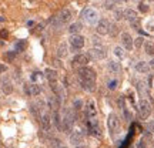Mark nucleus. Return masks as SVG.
I'll use <instances>...</instances> for the list:
<instances>
[{
    "label": "nucleus",
    "instance_id": "1",
    "mask_svg": "<svg viewBox=\"0 0 154 148\" xmlns=\"http://www.w3.org/2000/svg\"><path fill=\"white\" fill-rule=\"evenodd\" d=\"M74 120H76L74 110H72V108H64L63 115H61V127H63V130L66 132H70L73 130Z\"/></svg>",
    "mask_w": 154,
    "mask_h": 148
},
{
    "label": "nucleus",
    "instance_id": "2",
    "mask_svg": "<svg viewBox=\"0 0 154 148\" xmlns=\"http://www.w3.org/2000/svg\"><path fill=\"white\" fill-rule=\"evenodd\" d=\"M82 17L87 24H91V26L99 23V13H97V10H94L91 7H86L82 11Z\"/></svg>",
    "mask_w": 154,
    "mask_h": 148
},
{
    "label": "nucleus",
    "instance_id": "3",
    "mask_svg": "<svg viewBox=\"0 0 154 148\" xmlns=\"http://www.w3.org/2000/svg\"><path fill=\"white\" fill-rule=\"evenodd\" d=\"M77 74H79V80H83V81H96V71L87 66L80 67Z\"/></svg>",
    "mask_w": 154,
    "mask_h": 148
},
{
    "label": "nucleus",
    "instance_id": "4",
    "mask_svg": "<svg viewBox=\"0 0 154 148\" xmlns=\"http://www.w3.org/2000/svg\"><path fill=\"white\" fill-rule=\"evenodd\" d=\"M106 56H107V53H106V49L103 46H96L91 50H88L87 53V57L90 60H103V59H106Z\"/></svg>",
    "mask_w": 154,
    "mask_h": 148
},
{
    "label": "nucleus",
    "instance_id": "5",
    "mask_svg": "<svg viewBox=\"0 0 154 148\" xmlns=\"http://www.w3.org/2000/svg\"><path fill=\"white\" fill-rule=\"evenodd\" d=\"M138 113L141 118H149V115L151 114V104H150L147 100H140L138 103Z\"/></svg>",
    "mask_w": 154,
    "mask_h": 148
},
{
    "label": "nucleus",
    "instance_id": "6",
    "mask_svg": "<svg viewBox=\"0 0 154 148\" xmlns=\"http://www.w3.org/2000/svg\"><path fill=\"white\" fill-rule=\"evenodd\" d=\"M107 125H109V130H110L111 134H117L119 130H120V120L116 114H110L109 115V120H107Z\"/></svg>",
    "mask_w": 154,
    "mask_h": 148
},
{
    "label": "nucleus",
    "instance_id": "7",
    "mask_svg": "<svg viewBox=\"0 0 154 148\" xmlns=\"http://www.w3.org/2000/svg\"><path fill=\"white\" fill-rule=\"evenodd\" d=\"M109 29H110V23H109V20H107V19H100L99 23H97V27H96L97 33H99L100 36L109 34Z\"/></svg>",
    "mask_w": 154,
    "mask_h": 148
},
{
    "label": "nucleus",
    "instance_id": "8",
    "mask_svg": "<svg viewBox=\"0 0 154 148\" xmlns=\"http://www.w3.org/2000/svg\"><path fill=\"white\" fill-rule=\"evenodd\" d=\"M69 41H70V44L77 50L83 49V47H84V43H86V41H84V37L80 36V34H72V37H70Z\"/></svg>",
    "mask_w": 154,
    "mask_h": 148
},
{
    "label": "nucleus",
    "instance_id": "9",
    "mask_svg": "<svg viewBox=\"0 0 154 148\" xmlns=\"http://www.w3.org/2000/svg\"><path fill=\"white\" fill-rule=\"evenodd\" d=\"M83 140H84V134H83V131H80V130H76V131H73L72 134H70V143L76 147V145H80V144L83 143Z\"/></svg>",
    "mask_w": 154,
    "mask_h": 148
},
{
    "label": "nucleus",
    "instance_id": "10",
    "mask_svg": "<svg viewBox=\"0 0 154 148\" xmlns=\"http://www.w3.org/2000/svg\"><path fill=\"white\" fill-rule=\"evenodd\" d=\"M121 43H123V47L126 50H131L133 46H134V40L128 33H121Z\"/></svg>",
    "mask_w": 154,
    "mask_h": 148
},
{
    "label": "nucleus",
    "instance_id": "11",
    "mask_svg": "<svg viewBox=\"0 0 154 148\" xmlns=\"http://www.w3.org/2000/svg\"><path fill=\"white\" fill-rule=\"evenodd\" d=\"M40 120H42V127H43V130L49 131L50 127H51V118H50V115L47 114L46 111H42V117H40Z\"/></svg>",
    "mask_w": 154,
    "mask_h": 148
},
{
    "label": "nucleus",
    "instance_id": "12",
    "mask_svg": "<svg viewBox=\"0 0 154 148\" xmlns=\"http://www.w3.org/2000/svg\"><path fill=\"white\" fill-rule=\"evenodd\" d=\"M88 61H90V59L87 57V54H77L76 57H74L73 63L77 64V66H80V67H84L88 64Z\"/></svg>",
    "mask_w": 154,
    "mask_h": 148
},
{
    "label": "nucleus",
    "instance_id": "13",
    "mask_svg": "<svg viewBox=\"0 0 154 148\" xmlns=\"http://www.w3.org/2000/svg\"><path fill=\"white\" fill-rule=\"evenodd\" d=\"M96 114H97V110H96V104L94 101H88L87 103V107H86V115L87 118H96Z\"/></svg>",
    "mask_w": 154,
    "mask_h": 148
},
{
    "label": "nucleus",
    "instance_id": "14",
    "mask_svg": "<svg viewBox=\"0 0 154 148\" xmlns=\"http://www.w3.org/2000/svg\"><path fill=\"white\" fill-rule=\"evenodd\" d=\"M67 54H69V47H67L66 41H63V43L59 44V47H57V51H56V56H57L59 59H64Z\"/></svg>",
    "mask_w": 154,
    "mask_h": 148
},
{
    "label": "nucleus",
    "instance_id": "15",
    "mask_svg": "<svg viewBox=\"0 0 154 148\" xmlns=\"http://www.w3.org/2000/svg\"><path fill=\"white\" fill-rule=\"evenodd\" d=\"M26 93L29 95H38V94L42 93V87L38 86V84H30V86H26Z\"/></svg>",
    "mask_w": 154,
    "mask_h": 148
},
{
    "label": "nucleus",
    "instance_id": "16",
    "mask_svg": "<svg viewBox=\"0 0 154 148\" xmlns=\"http://www.w3.org/2000/svg\"><path fill=\"white\" fill-rule=\"evenodd\" d=\"M57 16H59V19L61 20L63 24H66V23H69L72 20V11L69 10V9H64V10H61Z\"/></svg>",
    "mask_w": 154,
    "mask_h": 148
},
{
    "label": "nucleus",
    "instance_id": "17",
    "mask_svg": "<svg viewBox=\"0 0 154 148\" xmlns=\"http://www.w3.org/2000/svg\"><path fill=\"white\" fill-rule=\"evenodd\" d=\"M124 19L126 20H128V22L131 23L134 22V20H137V11L133 10V9H127V10H124Z\"/></svg>",
    "mask_w": 154,
    "mask_h": 148
},
{
    "label": "nucleus",
    "instance_id": "18",
    "mask_svg": "<svg viewBox=\"0 0 154 148\" xmlns=\"http://www.w3.org/2000/svg\"><path fill=\"white\" fill-rule=\"evenodd\" d=\"M2 91L5 94L13 93V84H11L10 80H3V81H2Z\"/></svg>",
    "mask_w": 154,
    "mask_h": 148
},
{
    "label": "nucleus",
    "instance_id": "19",
    "mask_svg": "<svg viewBox=\"0 0 154 148\" xmlns=\"http://www.w3.org/2000/svg\"><path fill=\"white\" fill-rule=\"evenodd\" d=\"M44 76L49 80L50 84L56 83V80H57V73H56V70H51V68H47V70L44 71Z\"/></svg>",
    "mask_w": 154,
    "mask_h": 148
},
{
    "label": "nucleus",
    "instance_id": "20",
    "mask_svg": "<svg viewBox=\"0 0 154 148\" xmlns=\"http://www.w3.org/2000/svg\"><path fill=\"white\" fill-rule=\"evenodd\" d=\"M80 86H82L83 90L90 91V93L96 90V81H83V80H80Z\"/></svg>",
    "mask_w": 154,
    "mask_h": 148
},
{
    "label": "nucleus",
    "instance_id": "21",
    "mask_svg": "<svg viewBox=\"0 0 154 148\" xmlns=\"http://www.w3.org/2000/svg\"><path fill=\"white\" fill-rule=\"evenodd\" d=\"M136 71H138V73H147L150 70V66H149V63H146V61H138L137 64H136Z\"/></svg>",
    "mask_w": 154,
    "mask_h": 148
},
{
    "label": "nucleus",
    "instance_id": "22",
    "mask_svg": "<svg viewBox=\"0 0 154 148\" xmlns=\"http://www.w3.org/2000/svg\"><path fill=\"white\" fill-rule=\"evenodd\" d=\"M144 51H146V54L151 56V57H154V43L153 41H150V40H147V41H144Z\"/></svg>",
    "mask_w": 154,
    "mask_h": 148
},
{
    "label": "nucleus",
    "instance_id": "23",
    "mask_svg": "<svg viewBox=\"0 0 154 148\" xmlns=\"http://www.w3.org/2000/svg\"><path fill=\"white\" fill-rule=\"evenodd\" d=\"M107 68H109V71H111V73H119L121 70V67H120V63H117V61H114V60H111V61H109V64H107Z\"/></svg>",
    "mask_w": 154,
    "mask_h": 148
},
{
    "label": "nucleus",
    "instance_id": "24",
    "mask_svg": "<svg viewBox=\"0 0 154 148\" xmlns=\"http://www.w3.org/2000/svg\"><path fill=\"white\" fill-rule=\"evenodd\" d=\"M82 29H83L82 23H79V22L72 23V24H70V27H69V33L70 34H79Z\"/></svg>",
    "mask_w": 154,
    "mask_h": 148
},
{
    "label": "nucleus",
    "instance_id": "25",
    "mask_svg": "<svg viewBox=\"0 0 154 148\" xmlns=\"http://www.w3.org/2000/svg\"><path fill=\"white\" fill-rule=\"evenodd\" d=\"M53 121H54L57 130H61V128H63V127H61V117H60V114H59V110H57V108H54V111H53Z\"/></svg>",
    "mask_w": 154,
    "mask_h": 148
},
{
    "label": "nucleus",
    "instance_id": "26",
    "mask_svg": "<svg viewBox=\"0 0 154 148\" xmlns=\"http://www.w3.org/2000/svg\"><path fill=\"white\" fill-rule=\"evenodd\" d=\"M73 110L74 111L83 110V100L82 98H74V101H73Z\"/></svg>",
    "mask_w": 154,
    "mask_h": 148
},
{
    "label": "nucleus",
    "instance_id": "27",
    "mask_svg": "<svg viewBox=\"0 0 154 148\" xmlns=\"http://www.w3.org/2000/svg\"><path fill=\"white\" fill-rule=\"evenodd\" d=\"M27 47V43H26V40H20V41H17L16 46H14V49L16 51H24Z\"/></svg>",
    "mask_w": 154,
    "mask_h": 148
},
{
    "label": "nucleus",
    "instance_id": "28",
    "mask_svg": "<svg viewBox=\"0 0 154 148\" xmlns=\"http://www.w3.org/2000/svg\"><path fill=\"white\" fill-rule=\"evenodd\" d=\"M116 5H117L116 0H104V7L107 10H113L116 7Z\"/></svg>",
    "mask_w": 154,
    "mask_h": 148
},
{
    "label": "nucleus",
    "instance_id": "29",
    "mask_svg": "<svg viewBox=\"0 0 154 148\" xmlns=\"http://www.w3.org/2000/svg\"><path fill=\"white\" fill-rule=\"evenodd\" d=\"M114 56L116 57H119V59H124V50L123 47H114Z\"/></svg>",
    "mask_w": 154,
    "mask_h": 148
},
{
    "label": "nucleus",
    "instance_id": "30",
    "mask_svg": "<svg viewBox=\"0 0 154 148\" xmlns=\"http://www.w3.org/2000/svg\"><path fill=\"white\" fill-rule=\"evenodd\" d=\"M114 19L119 22V20H121V19H124V11L120 10V9H117V10H114Z\"/></svg>",
    "mask_w": 154,
    "mask_h": 148
},
{
    "label": "nucleus",
    "instance_id": "31",
    "mask_svg": "<svg viewBox=\"0 0 154 148\" xmlns=\"http://www.w3.org/2000/svg\"><path fill=\"white\" fill-rule=\"evenodd\" d=\"M117 33H119V27H117L116 24H110V29H109V34H111V36H116Z\"/></svg>",
    "mask_w": 154,
    "mask_h": 148
},
{
    "label": "nucleus",
    "instance_id": "32",
    "mask_svg": "<svg viewBox=\"0 0 154 148\" xmlns=\"http://www.w3.org/2000/svg\"><path fill=\"white\" fill-rule=\"evenodd\" d=\"M143 44H144V38L143 37H137L136 40H134V46H136L137 49H140Z\"/></svg>",
    "mask_w": 154,
    "mask_h": 148
},
{
    "label": "nucleus",
    "instance_id": "33",
    "mask_svg": "<svg viewBox=\"0 0 154 148\" xmlns=\"http://www.w3.org/2000/svg\"><path fill=\"white\" fill-rule=\"evenodd\" d=\"M138 10L141 11V13H147V10H149V6L146 5L144 2H141V3L138 5Z\"/></svg>",
    "mask_w": 154,
    "mask_h": 148
},
{
    "label": "nucleus",
    "instance_id": "34",
    "mask_svg": "<svg viewBox=\"0 0 154 148\" xmlns=\"http://www.w3.org/2000/svg\"><path fill=\"white\" fill-rule=\"evenodd\" d=\"M147 131L150 132V134H154V120H151V121H149L147 122Z\"/></svg>",
    "mask_w": 154,
    "mask_h": 148
},
{
    "label": "nucleus",
    "instance_id": "35",
    "mask_svg": "<svg viewBox=\"0 0 154 148\" xmlns=\"http://www.w3.org/2000/svg\"><path fill=\"white\" fill-rule=\"evenodd\" d=\"M117 84H119L117 80H111V81H109L107 87H109V90H116V88H117Z\"/></svg>",
    "mask_w": 154,
    "mask_h": 148
},
{
    "label": "nucleus",
    "instance_id": "36",
    "mask_svg": "<svg viewBox=\"0 0 154 148\" xmlns=\"http://www.w3.org/2000/svg\"><path fill=\"white\" fill-rule=\"evenodd\" d=\"M130 24H131V27L133 29H136V30H140V20H134V22H131L130 23Z\"/></svg>",
    "mask_w": 154,
    "mask_h": 148
},
{
    "label": "nucleus",
    "instance_id": "37",
    "mask_svg": "<svg viewBox=\"0 0 154 148\" xmlns=\"http://www.w3.org/2000/svg\"><path fill=\"white\" fill-rule=\"evenodd\" d=\"M14 56H16V53H13V51H10V53H6V59L13 60V59H14Z\"/></svg>",
    "mask_w": 154,
    "mask_h": 148
},
{
    "label": "nucleus",
    "instance_id": "38",
    "mask_svg": "<svg viewBox=\"0 0 154 148\" xmlns=\"http://www.w3.org/2000/svg\"><path fill=\"white\" fill-rule=\"evenodd\" d=\"M7 30H2V32H0V36H2V38H6L7 37Z\"/></svg>",
    "mask_w": 154,
    "mask_h": 148
},
{
    "label": "nucleus",
    "instance_id": "39",
    "mask_svg": "<svg viewBox=\"0 0 154 148\" xmlns=\"http://www.w3.org/2000/svg\"><path fill=\"white\" fill-rule=\"evenodd\" d=\"M6 70H7V68H6V66H3V64H2V66H0V73H5Z\"/></svg>",
    "mask_w": 154,
    "mask_h": 148
},
{
    "label": "nucleus",
    "instance_id": "40",
    "mask_svg": "<svg viewBox=\"0 0 154 148\" xmlns=\"http://www.w3.org/2000/svg\"><path fill=\"white\" fill-rule=\"evenodd\" d=\"M149 66H150V68H153V70H154V59H153L151 61H150V64H149Z\"/></svg>",
    "mask_w": 154,
    "mask_h": 148
},
{
    "label": "nucleus",
    "instance_id": "41",
    "mask_svg": "<svg viewBox=\"0 0 154 148\" xmlns=\"http://www.w3.org/2000/svg\"><path fill=\"white\" fill-rule=\"evenodd\" d=\"M137 148H144V144H143V141H140V143H138Z\"/></svg>",
    "mask_w": 154,
    "mask_h": 148
},
{
    "label": "nucleus",
    "instance_id": "42",
    "mask_svg": "<svg viewBox=\"0 0 154 148\" xmlns=\"http://www.w3.org/2000/svg\"><path fill=\"white\" fill-rule=\"evenodd\" d=\"M76 148H87L86 145H83V144H80V145H76Z\"/></svg>",
    "mask_w": 154,
    "mask_h": 148
},
{
    "label": "nucleus",
    "instance_id": "43",
    "mask_svg": "<svg viewBox=\"0 0 154 148\" xmlns=\"http://www.w3.org/2000/svg\"><path fill=\"white\" fill-rule=\"evenodd\" d=\"M60 148H67V147H60Z\"/></svg>",
    "mask_w": 154,
    "mask_h": 148
},
{
    "label": "nucleus",
    "instance_id": "44",
    "mask_svg": "<svg viewBox=\"0 0 154 148\" xmlns=\"http://www.w3.org/2000/svg\"><path fill=\"white\" fill-rule=\"evenodd\" d=\"M149 2H154V0H149Z\"/></svg>",
    "mask_w": 154,
    "mask_h": 148
},
{
    "label": "nucleus",
    "instance_id": "45",
    "mask_svg": "<svg viewBox=\"0 0 154 148\" xmlns=\"http://www.w3.org/2000/svg\"><path fill=\"white\" fill-rule=\"evenodd\" d=\"M123 2H127V0H123Z\"/></svg>",
    "mask_w": 154,
    "mask_h": 148
}]
</instances>
